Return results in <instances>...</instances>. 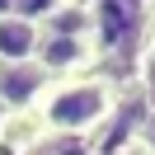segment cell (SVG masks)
Here are the masks:
<instances>
[{"mask_svg":"<svg viewBox=\"0 0 155 155\" xmlns=\"http://www.w3.org/2000/svg\"><path fill=\"white\" fill-rule=\"evenodd\" d=\"M113 85L99 75H75V80H57L42 99V127L57 136H85L99 122H108L113 113Z\"/></svg>","mask_w":155,"mask_h":155,"instance_id":"1","label":"cell"},{"mask_svg":"<svg viewBox=\"0 0 155 155\" xmlns=\"http://www.w3.org/2000/svg\"><path fill=\"white\" fill-rule=\"evenodd\" d=\"M52 89V75L38 61H24V66H0V108L5 113H24V108H38Z\"/></svg>","mask_w":155,"mask_h":155,"instance_id":"2","label":"cell"},{"mask_svg":"<svg viewBox=\"0 0 155 155\" xmlns=\"http://www.w3.org/2000/svg\"><path fill=\"white\" fill-rule=\"evenodd\" d=\"M38 66L57 75H80L85 66H94V42L85 33H47L42 28V47H38Z\"/></svg>","mask_w":155,"mask_h":155,"instance_id":"3","label":"cell"},{"mask_svg":"<svg viewBox=\"0 0 155 155\" xmlns=\"http://www.w3.org/2000/svg\"><path fill=\"white\" fill-rule=\"evenodd\" d=\"M42 47V28L19 14H0V66H24V61H38Z\"/></svg>","mask_w":155,"mask_h":155,"instance_id":"4","label":"cell"},{"mask_svg":"<svg viewBox=\"0 0 155 155\" xmlns=\"http://www.w3.org/2000/svg\"><path fill=\"white\" fill-rule=\"evenodd\" d=\"M10 5V14H19V19H28V24H52L61 10H66V0H5Z\"/></svg>","mask_w":155,"mask_h":155,"instance_id":"5","label":"cell"},{"mask_svg":"<svg viewBox=\"0 0 155 155\" xmlns=\"http://www.w3.org/2000/svg\"><path fill=\"white\" fill-rule=\"evenodd\" d=\"M146 146H150V155H155V113H150V122H146Z\"/></svg>","mask_w":155,"mask_h":155,"instance_id":"6","label":"cell"},{"mask_svg":"<svg viewBox=\"0 0 155 155\" xmlns=\"http://www.w3.org/2000/svg\"><path fill=\"white\" fill-rule=\"evenodd\" d=\"M5 117H10V113H5V108H0V132H5Z\"/></svg>","mask_w":155,"mask_h":155,"instance_id":"7","label":"cell"}]
</instances>
